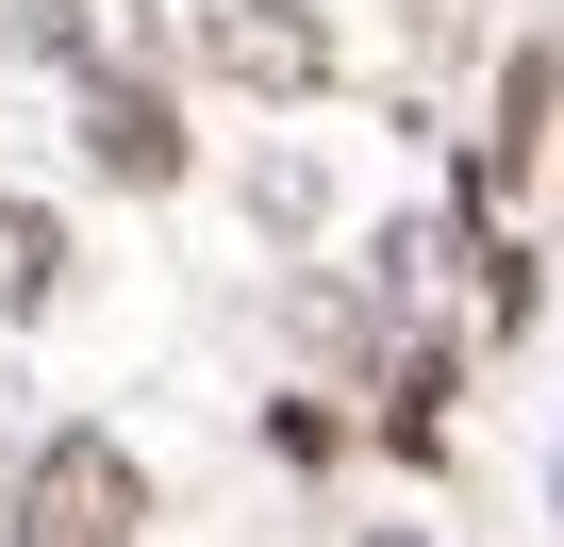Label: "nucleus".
Masks as SVG:
<instances>
[{"label":"nucleus","mask_w":564,"mask_h":547,"mask_svg":"<svg viewBox=\"0 0 564 547\" xmlns=\"http://www.w3.org/2000/svg\"><path fill=\"white\" fill-rule=\"evenodd\" d=\"M51 299H67V216L0 199V316H51Z\"/></svg>","instance_id":"obj_4"},{"label":"nucleus","mask_w":564,"mask_h":547,"mask_svg":"<svg viewBox=\"0 0 564 547\" xmlns=\"http://www.w3.org/2000/svg\"><path fill=\"white\" fill-rule=\"evenodd\" d=\"M199 84H232V100H333V18L316 0H199Z\"/></svg>","instance_id":"obj_2"},{"label":"nucleus","mask_w":564,"mask_h":547,"mask_svg":"<svg viewBox=\"0 0 564 547\" xmlns=\"http://www.w3.org/2000/svg\"><path fill=\"white\" fill-rule=\"evenodd\" d=\"M84 67L100 84H150L166 67V18H150V0H84Z\"/></svg>","instance_id":"obj_5"},{"label":"nucleus","mask_w":564,"mask_h":547,"mask_svg":"<svg viewBox=\"0 0 564 547\" xmlns=\"http://www.w3.org/2000/svg\"><path fill=\"white\" fill-rule=\"evenodd\" d=\"M84 133H100V166H117V183H183V117H166L150 84H100V117H84Z\"/></svg>","instance_id":"obj_3"},{"label":"nucleus","mask_w":564,"mask_h":547,"mask_svg":"<svg viewBox=\"0 0 564 547\" xmlns=\"http://www.w3.org/2000/svg\"><path fill=\"white\" fill-rule=\"evenodd\" d=\"M133 530H150V481L117 431H51L18 464V547H133Z\"/></svg>","instance_id":"obj_1"}]
</instances>
